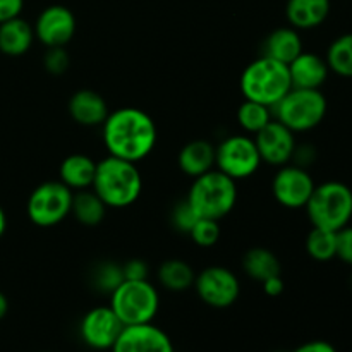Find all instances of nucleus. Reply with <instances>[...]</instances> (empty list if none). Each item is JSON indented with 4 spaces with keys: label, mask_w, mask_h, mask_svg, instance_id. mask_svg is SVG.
<instances>
[{
    "label": "nucleus",
    "mask_w": 352,
    "mask_h": 352,
    "mask_svg": "<svg viewBox=\"0 0 352 352\" xmlns=\"http://www.w3.org/2000/svg\"><path fill=\"white\" fill-rule=\"evenodd\" d=\"M102 136L109 155L138 164L155 150L158 131L148 112L138 107H120L107 116Z\"/></svg>",
    "instance_id": "obj_1"
},
{
    "label": "nucleus",
    "mask_w": 352,
    "mask_h": 352,
    "mask_svg": "<svg viewBox=\"0 0 352 352\" xmlns=\"http://www.w3.org/2000/svg\"><path fill=\"white\" fill-rule=\"evenodd\" d=\"M91 189L105 203L107 208H129L140 199L143 177L138 164L109 155L96 162Z\"/></svg>",
    "instance_id": "obj_2"
},
{
    "label": "nucleus",
    "mask_w": 352,
    "mask_h": 352,
    "mask_svg": "<svg viewBox=\"0 0 352 352\" xmlns=\"http://www.w3.org/2000/svg\"><path fill=\"white\" fill-rule=\"evenodd\" d=\"M239 88L244 100L274 109L292 88L287 64L261 55L244 67Z\"/></svg>",
    "instance_id": "obj_3"
},
{
    "label": "nucleus",
    "mask_w": 352,
    "mask_h": 352,
    "mask_svg": "<svg viewBox=\"0 0 352 352\" xmlns=\"http://www.w3.org/2000/svg\"><path fill=\"white\" fill-rule=\"evenodd\" d=\"M186 199L199 219H212L220 222L236 208L237 182L219 168H212L206 174L192 179Z\"/></svg>",
    "instance_id": "obj_4"
},
{
    "label": "nucleus",
    "mask_w": 352,
    "mask_h": 352,
    "mask_svg": "<svg viewBox=\"0 0 352 352\" xmlns=\"http://www.w3.org/2000/svg\"><path fill=\"white\" fill-rule=\"evenodd\" d=\"M305 210L313 227L339 232L352 220V189L340 181L316 184Z\"/></svg>",
    "instance_id": "obj_5"
},
{
    "label": "nucleus",
    "mask_w": 352,
    "mask_h": 352,
    "mask_svg": "<svg viewBox=\"0 0 352 352\" xmlns=\"http://www.w3.org/2000/svg\"><path fill=\"white\" fill-rule=\"evenodd\" d=\"M329 102L322 89L291 88V91L272 109L274 119L284 124L294 134L308 133L323 122Z\"/></svg>",
    "instance_id": "obj_6"
},
{
    "label": "nucleus",
    "mask_w": 352,
    "mask_h": 352,
    "mask_svg": "<svg viewBox=\"0 0 352 352\" xmlns=\"http://www.w3.org/2000/svg\"><path fill=\"white\" fill-rule=\"evenodd\" d=\"M109 306L124 327L151 323L160 309V294L150 280H124L110 294Z\"/></svg>",
    "instance_id": "obj_7"
},
{
    "label": "nucleus",
    "mask_w": 352,
    "mask_h": 352,
    "mask_svg": "<svg viewBox=\"0 0 352 352\" xmlns=\"http://www.w3.org/2000/svg\"><path fill=\"white\" fill-rule=\"evenodd\" d=\"M74 191L60 181H47L31 191L26 203L28 219L41 229L58 226L71 215Z\"/></svg>",
    "instance_id": "obj_8"
},
{
    "label": "nucleus",
    "mask_w": 352,
    "mask_h": 352,
    "mask_svg": "<svg viewBox=\"0 0 352 352\" xmlns=\"http://www.w3.org/2000/svg\"><path fill=\"white\" fill-rule=\"evenodd\" d=\"M261 164L254 138L250 134H230L215 146V168L236 182L256 174Z\"/></svg>",
    "instance_id": "obj_9"
},
{
    "label": "nucleus",
    "mask_w": 352,
    "mask_h": 352,
    "mask_svg": "<svg viewBox=\"0 0 352 352\" xmlns=\"http://www.w3.org/2000/svg\"><path fill=\"white\" fill-rule=\"evenodd\" d=\"M192 287L206 306L215 309L230 308L241 296V282L237 275L220 265H212L196 274Z\"/></svg>",
    "instance_id": "obj_10"
},
{
    "label": "nucleus",
    "mask_w": 352,
    "mask_h": 352,
    "mask_svg": "<svg viewBox=\"0 0 352 352\" xmlns=\"http://www.w3.org/2000/svg\"><path fill=\"white\" fill-rule=\"evenodd\" d=\"M316 182L308 168L296 164H285L278 167L272 179V195L275 201L287 210H301L311 198Z\"/></svg>",
    "instance_id": "obj_11"
},
{
    "label": "nucleus",
    "mask_w": 352,
    "mask_h": 352,
    "mask_svg": "<svg viewBox=\"0 0 352 352\" xmlns=\"http://www.w3.org/2000/svg\"><path fill=\"white\" fill-rule=\"evenodd\" d=\"M122 329L124 325L110 306H96L86 311L79 322V337L89 349L110 351Z\"/></svg>",
    "instance_id": "obj_12"
},
{
    "label": "nucleus",
    "mask_w": 352,
    "mask_h": 352,
    "mask_svg": "<svg viewBox=\"0 0 352 352\" xmlns=\"http://www.w3.org/2000/svg\"><path fill=\"white\" fill-rule=\"evenodd\" d=\"M76 16L69 7L55 3L38 14L33 24L34 38L47 48L65 47L76 34Z\"/></svg>",
    "instance_id": "obj_13"
},
{
    "label": "nucleus",
    "mask_w": 352,
    "mask_h": 352,
    "mask_svg": "<svg viewBox=\"0 0 352 352\" xmlns=\"http://www.w3.org/2000/svg\"><path fill=\"white\" fill-rule=\"evenodd\" d=\"M253 138L263 164L277 168L285 164H291L296 144H298L296 134L277 119H272Z\"/></svg>",
    "instance_id": "obj_14"
},
{
    "label": "nucleus",
    "mask_w": 352,
    "mask_h": 352,
    "mask_svg": "<svg viewBox=\"0 0 352 352\" xmlns=\"http://www.w3.org/2000/svg\"><path fill=\"white\" fill-rule=\"evenodd\" d=\"M110 352H175L165 330L151 323L124 327Z\"/></svg>",
    "instance_id": "obj_15"
},
{
    "label": "nucleus",
    "mask_w": 352,
    "mask_h": 352,
    "mask_svg": "<svg viewBox=\"0 0 352 352\" xmlns=\"http://www.w3.org/2000/svg\"><path fill=\"white\" fill-rule=\"evenodd\" d=\"M69 116L76 124L85 127H96L105 122L110 113L109 103L95 89H78L69 98Z\"/></svg>",
    "instance_id": "obj_16"
},
{
    "label": "nucleus",
    "mask_w": 352,
    "mask_h": 352,
    "mask_svg": "<svg viewBox=\"0 0 352 352\" xmlns=\"http://www.w3.org/2000/svg\"><path fill=\"white\" fill-rule=\"evenodd\" d=\"M289 67V74H291L292 88L301 89H322L329 79L330 69L329 64L323 57L313 54V52L302 50Z\"/></svg>",
    "instance_id": "obj_17"
},
{
    "label": "nucleus",
    "mask_w": 352,
    "mask_h": 352,
    "mask_svg": "<svg viewBox=\"0 0 352 352\" xmlns=\"http://www.w3.org/2000/svg\"><path fill=\"white\" fill-rule=\"evenodd\" d=\"M330 9V0H287L285 17L298 31H308L322 26L329 19Z\"/></svg>",
    "instance_id": "obj_18"
},
{
    "label": "nucleus",
    "mask_w": 352,
    "mask_h": 352,
    "mask_svg": "<svg viewBox=\"0 0 352 352\" xmlns=\"http://www.w3.org/2000/svg\"><path fill=\"white\" fill-rule=\"evenodd\" d=\"M181 172L196 179L215 168V144L206 140H192L181 148L177 157Z\"/></svg>",
    "instance_id": "obj_19"
},
{
    "label": "nucleus",
    "mask_w": 352,
    "mask_h": 352,
    "mask_svg": "<svg viewBox=\"0 0 352 352\" xmlns=\"http://www.w3.org/2000/svg\"><path fill=\"white\" fill-rule=\"evenodd\" d=\"M96 162L85 153H72L60 162L58 181L67 186L71 191L91 189L95 179Z\"/></svg>",
    "instance_id": "obj_20"
},
{
    "label": "nucleus",
    "mask_w": 352,
    "mask_h": 352,
    "mask_svg": "<svg viewBox=\"0 0 352 352\" xmlns=\"http://www.w3.org/2000/svg\"><path fill=\"white\" fill-rule=\"evenodd\" d=\"M302 50L305 47H302L301 33L292 26L277 28L265 38L263 55L282 64L289 65Z\"/></svg>",
    "instance_id": "obj_21"
},
{
    "label": "nucleus",
    "mask_w": 352,
    "mask_h": 352,
    "mask_svg": "<svg viewBox=\"0 0 352 352\" xmlns=\"http://www.w3.org/2000/svg\"><path fill=\"white\" fill-rule=\"evenodd\" d=\"M34 41V30L21 16L0 24V52L7 57L28 54Z\"/></svg>",
    "instance_id": "obj_22"
},
{
    "label": "nucleus",
    "mask_w": 352,
    "mask_h": 352,
    "mask_svg": "<svg viewBox=\"0 0 352 352\" xmlns=\"http://www.w3.org/2000/svg\"><path fill=\"white\" fill-rule=\"evenodd\" d=\"M243 270L253 280L263 282L275 275H282V265L274 251L256 246L244 253Z\"/></svg>",
    "instance_id": "obj_23"
},
{
    "label": "nucleus",
    "mask_w": 352,
    "mask_h": 352,
    "mask_svg": "<svg viewBox=\"0 0 352 352\" xmlns=\"http://www.w3.org/2000/svg\"><path fill=\"white\" fill-rule=\"evenodd\" d=\"M107 208L105 203L100 199L93 189H82V191H76L72 196V206L71 215L78 220L81 226L85 227H96L105 220Z\"/></svg>",
    "instance_id": "obj_24"
},
{
    "label": "nucleus",
    "mask_w": 352,
    "mask_h": 352,
    "mask_svg": "<svg viewBox=\"0 0 352 352\" xmlns=\"http://www.w3.org/2000/svg\"><path fill=\"white\" fill-rule=\"evenodd\" d=\"M157 278L165 291L184 292L195 285L196 274L188 261L181 258H170L158 267Z\"/></svg>",
    "instance_id": "obj_25"
},
{
    "label": "nucleus",
    "mask_w": 352,
    "mask_h": 352,
    "mask_svg": "<svg viewBox=\"0 0 352 352\" xmlns=\"http://www.w3.org/2000/svg\"><path fill=\"white\" fill-rule=\"evenodd\" d=\"M325 60L330 72L340 78H352V33L340 34L330 43Z\"/></svg>",
    "instance_id": "obj_26"
},
{
    "label": "nucleus",
    "mask_w": 352,
    "mask_h": 352,
    "mask_svg": "<svg viewBox=\"0 0 352 352\" xmlns=\"http://www.w3.org/2000/svg\"><path fill=\"white\" fill-rule=\"evenodd\" d=\"M306 253L311 260L327 263L337 256V232L313 227L306 236Z\"/></svg>",
    "instance_id": "obj_27"
},
{
    "label": "nucleus",
    "mask_w": 352,
    "mask_h": 352,
    "mask_svg": "<svg viewBox=\"0 0 352 352\" xmlns=\"http://www.w3.org/2000/svg\"><path fill=\"white\" fill-rule=\"evenodd\" d=\"M236 117L241 129L250 134V136H254L274 119V113H272L270 107L261 105L258 102H251V100H244L239 109H237Z\"/></svg>",
    "instance_id": "obj_28"
},
{
    "label": "nucleus",
    "mask_w": 352,
    "mask_h": 352,
    "mask_svg": "<svg viewBox=\"0 0 352 352\" xmlns=\"http://www.w3.org/2000/svg\"><path fill=\"white\" fill-rule=\"evenodd\" d=\"M91 280L96 291L103 292V294H112L124 282L122 265L116 263V261H102L93 268Z\"/></svg>",
    "instance_id": "obj_29"
},
{
    "label": "nucleus",
    "mask_w": 352,
    "mask_h": 352,
    "mask_svg": "<svg viewBox=\"0 0 352 352\" xmlns=\"http://www.w3.org/2000/svg\"><path fill=\"white\" fill-rule=\"evenodd\" d=\"M220 222L212 219H198L188 234L192 243L199 248H213L220 241Z\"/></svg>",
    "instance_id": "obj_30"
},
{
    "label": "nucleus",
    "mask_w": 352,
    "mask_h": 352,
    "mask_svg": "<svg viewBox=\"0 0 352 352\" xmlns=\"http://www.w3.org/2000/svg\"><path fill=\"white\" fill-rule=\"evenodd\" d=\"M199 217L196 215V212L192 210V206L189 205L188 199H182L177 205L172 208L170 212V223L177 232L181 234H189L191 232L192 226L196 223Z\"/></svg>",
    "instance_id": "obj_31"
},
{
    "label": "nucleus",
    "mask_w": 352,
    "mask_h": 352,
    "mask_svg": "<svg viewBox=\"0 0 352 352\" xmlns=\"http://www.w3.org/2000/svg\"><path fill=\"white\" fill-rule=\"evenodd\" d=\"M69 65H71V57H69L65 47L47 48L43 55V67L48 74L62 76L64 72H67Z\"/></svg>",
    "instance_id": "obj_32"
},
{
    "label": "nucleus",
    "mask_w": 352,
    "mask_h": 352,
    "mask_svg": "<svg viewBox=\"0 0 352 352\" xmlns=\"http://www.w3.org/2000/svg\"><path fill=\"white\" fill-rule=\"evenodd\" d=\"M124 280H148L150 277V267L141 258H133V260L122 263Z\"/></svg>",
    "instance_id": "obj_33"
},
{
    "label": "nucleus",
    "mask_w": 352,
    "mask_h": 352,
    "mask_svg": "<svg viewBox=\"0 0 352 352\" xmlns=\"http://www.w3.org/2000/svg\"><path fill=\"white\" fill-rule=\"evenodd\" d=\"M342 263L352 267V226H346L337 232V256Z\"/></svg>",
    "instance_id": "obj_34"
},
{
    "label": "nucleus",
    "mask_w": 352,
    "mask_h": 352,
    "mask_svg": "<svg viewBox=\"0 0 352 352\" xmlns=\"http://www.w3.org/2000/svg\"><path fill=\"white\" fill-rule=\"evenodd\" d=\"M316 150L313 144H296L294 155H292V164L299 165L302 168H308L309 165L315 164Z\"/></svg>",
    "instance_id": "obj_35"
},
{
    "label": "nucleus",
    "mask_w": 352,
    "mask_h": 352,
    "mask_svg": "<svg viewBox=\"0 0 352 352\" xmlns=\"http://www.w3.org/2000/svg\"><path fill=\"white\" fill-rule=\"evenodd\" d=\"M24 9V0H0V24L21 16Z\"/></svg>",
    "instance_id": "obj_36"
},
{
    "label": "nucleus",
    "mask_w": 352,
    "mask_h": 352,
    "mask_svg": "<svg viewBox=\"0 0 352 352\" xmlns=\"http://www.w3.org/2000/svg\"><path fill=\"white\" fill-rule=\"evenodd\" d=\"M261 285H263V292L268 298H278V296H282V292L285 289L282 275H275V277L267 278V280L261 282Z\"/></svg>",
    "instance_id": "obj_37"
},
{
    "label": "nucleus",
    "mask_w": 352,
    "mask_h": 352,
    "mask_svg": "<svg viewBox=\"0 0 352 352\" xmlns=\"http://www.w3.org/2000/svg\"><path fill=\"white\" fill-rule=\"evenodd\" d=\"M292 352H337L336 347L327 340H309V342L301 344Z\"/></svg>",
    "instance_id": "obj_38"
},
{
    "label": "nucleus",
    "mask_w": 352,
    "mask_h": 352,
    "mask_svg": "<svg viewBox=\"0 0 352 352\" xmlns=\"http://www.w3.org/2000/svg\"><path fill=\"white\" fill-rule=\"evenodd\" d=\"M7 311H9V301H7L6 294L0 291V320L7 315Z\"/></svg>",
    "instance_id": "obj_39"
},
{
    "label": "nucleus",
    "mask_w": 352,
    "mask_h": 352,
    "mask_svg": "<svg viewBox=\"0 0 352 352\" xmlns=\"http://www.w3.org/2000/svg\"><path fill=\"white\" fill-rule=\"evenodd\" d=\"M6 229H7V217H6V212H3V208L0 206V237L3 236Z\"/></svg>",
    "instance_id": "obj_40"
},
{
    "label": "nucleus",
    "mask_w": 352,
    "mask_h": 352,
    "mask_svg": "<svg viewBox=\"0 0 352 352\" xmlns=\"http://www.w3.org/2000/svg\"><path fill=\"white\" fill-rule=\"evenodd\" d=\"M349 287H351V291H352V275L349 277Z\"/></svg>",
    "instance_id": "obj_41"
},
{
    "label": "nucleus",
    "mask_w": 352,
    "mask_h": 352,
    "mask_svg": "<svg viewBox=\"0 0 352 352\" xmlns=\"http://www.w3.org/2000/svg\"><path fill=\"white\" fill-rule=\"evenodd\" d=\"M275 352H284V351H275Z\"/></svg>",
    "instance_id": "obj_42"
},
{
    "label": "nucleus",
    "mask_w": 352,
    "mask_h": 352,
    "mask_svg": "<svg viewBox=\"0 0 352 352\" xmlns=\"http://www.w3.org/2000/svg\"><path fill=\"white\" fill-rule=\"evenodd\" d=\"M43 352H50V351H43Z\"/></svg>",
    "instance_id": "obj_43"
}]
</instances>
